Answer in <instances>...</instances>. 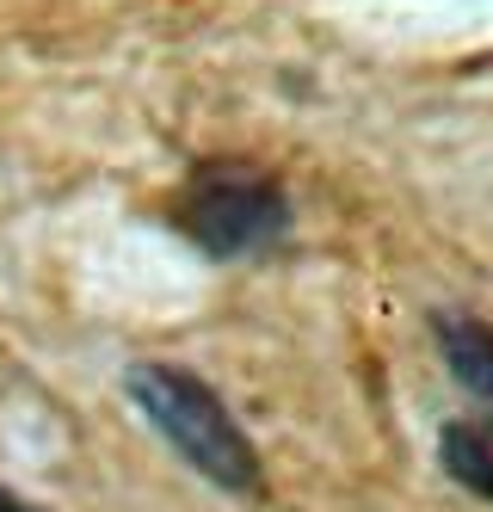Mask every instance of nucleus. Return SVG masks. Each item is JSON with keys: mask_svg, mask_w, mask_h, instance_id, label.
<instances>
[{"mask_svg": "<svg viewBox=\"0 0 493 512\" xmlns=\"http://www.w3.org/2000/svg\"><path fill=\"white\" fill-rule=\"evenodd\" d=\"M124 389L136 401V414L167 438L185 469H198L222 494H259L265 488V469H259L247 426L229 414V401L204 377H192L185 364H167V358H142L124 371Z\"/></svg>", "mask_w": 493, "mask_h": 512, "instance_id": "obj_1", "label": "nucleus"}, {"mask_svg": "<svg viewBox=\"0 0 493 512\" xmlns=\"http://www.w3.org/2000/svg\"><path fill=\"white\" fill-rule=\"evenodd\" d=\"M173 223L210 260H259L290 229V198L253 161H204L173 204Z\"/></svg>", "mask_w": 493, "mask_h": 512, "instance_id": "obj_2", "label": "nucleus"}, {"mask_svg": "<svg viewBox=\"0 0 493 512\" xmlns=\"http://www.w3.org/2000/svg\"><path fill=\"white\" fill-rule=\"evenodd\" d=\"M438 463L457 488L493 506V420H450L438 432Z\"/></svg>", "mask_w": 493, "mask_h": 512, "instance_id": "obj_4", "label": "nucleus"}, {"mask_svg": "<svg viewBox=\"0 0 493 512\" xmlns=\"http://www.w3.org/2000/svg\"><path fill=\"white\" fill-rule=\"evenodd\" d=\"M432 334H438V352L450 364V377H457L481 408L493 414V327L475 321V315H438Z\"/></svg>", "mask_w": 493, "mask_h": 512, "instance_id": "obj_3", "label": "nucleus"}, {"mask_svg": "<svg viewBox=\"0 0 493 512\" xmlns=\"http://www.w3.org/2000/svg\"><path fill=\"white\" fill-rule=\"evenodd\" d=\"M0 512H44V506H31V500H19V494L0 488Z\"/></svg>", "mask_w": 493, "mask_h": 512, "instance_id": "obj_5", "label": "nucleus"}]
</instances>
